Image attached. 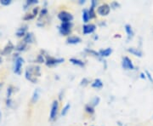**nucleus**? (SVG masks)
<instances>
[{"mask_svg": "<svg viewBox=\"0 0 153 126\" xmlns=\"http://www.w3.org/2000/svg\"><path fill=\"white\" fill-rule=\"evenodd\" d=\"M40 66H28L26 70V78L33 82V84H36L37 82V78L36 77H39L41 75V72H40Z\"/></svg>", "mask_w": 153, "mask_h": 126, "instance_id": "f257e3e1", "label": "nucleus"}, {"mask_svg": "<svg viewBox=\"0 0 153 126\" xmlns=\"http://www.w3.org/2000/svg\"><path fill=\"white\" fill-rule=\"evenodd\" d=\"M72 27H73L72 22H61L59 27V32L63 36H68L71 33Z\"/></svg>", "mask_w": 153, "mask_h": 126, "instance_id": "f03ea898", "label": "nucleus"}, {"mask_svg": "<svg viewBox=\"0 0 153 126\" xmlns=\"http://www.w3.org/2000/svg\"><path fill=\"white\" fill-rule=\"evenodd\" d=\"M65 61L64 58H55V57H52V56H46V59H45V64L46 66L51 67V66H55L61 64Z\"/></svg>", "mask_w": 153, "mask_h": 126, "instance_id": "7ed1b4c3", "label": "nucleus"}, {"mask_svg": "<svg viewBox=\"0 0 153 126\" xmlns=\"http://www.w3.org/2000/svg\"><path fill=\"white\" fill-rule=\"evenodd\" d=\"M59 112V101L57 100H55L51 106V110L49 113V120L54 121L56 119Z\"/></svg>", "mask_w": 153, "mask_h": 126, "instance_id": "20e7f679", "label": "nucleus"}, {"mask_svg": "<svg viewBox=\"0 0 153 126\" xmlns=\"http://www.w3.org/2000/svg\"><path fill=\"white\" fill-rule=\"evenodd\" d=\"M58 18L61 22H71L73 21V16L66 10L60 11L58 14Z\"/></svg>", "mask_w": 153, "mask_h": 126, "instance_id": "39448f33", "label": "nucleus"}, {"mask_svg": "<svg viewBox=\"0 0 153 126\" xmlns=\"http://www.w3.org/2000/svg\"><path fill=\"white\" fill-rule=\"evenodd\" d=\"M23 63H24V59L21 56H18L15 60V66H14V72L16 74L21 75Z\"/></svg>", "mask_w": 153, "mask_h": 126, "instance_id": "423d86ee", "label": "nucleus"}, {"mask_svg": "<svg viewBox=\"0 0 153 126\" xmlns=\"http://www.w3.org/2000/svg\"><path fill=\"white\" fill-rule=\"evenodd\" d=\"M111 12V7L107 4H103L97 8V13L101 16H106Z\"/></svg>", "mask_w": 153, "mask_h": 126, "instance_id": "0eeeda50", "label": "nucleus"}, {"mask_svg": "<svg viewBox=\"0 0 153 126\" xmlns=\"http://www.w3.org/2000/svg\"><path fill=\"white\" fill-rule=\"evenodd\" d=\"M122 66L124 70H134V65L133 64L131 59H129L128 56L123 57Z\"/></svg>", "mask_w": 153, "mask_h": 126, "instance_id": "6e6552de", "label": "nucleus"}, {"mask_svg": "<svg viewBox=\"0 0 153 126\" xmlns=\"http://www.w3.org/2000/svg\"><path fill=\"white\" fill-rule=\"evenodd\" d=\"M96 30V26L94 24H85L83 27H82V33L83 34H90V33H93L94 31Z\"/></svg>", "mask_w": 153, "mask_h": 126, "instance_id": "1a4fd4ad", "label": "nucleus"}, {"mask_svg": "<svg viewBox=\"0 0 153 126\" xmlns=\"http://www.w3.org/2000/svg\"><path fill=\"white\" fill-rule=\"evenodd\" d=\"M13 49H15V46L14 44L11 43L10 41L6 44L5 47L3 49V51H1V55H10L11 52L13 51Z\"/></svg>", "mask_w": 153, "mask_h": 126, "instance_id": "9d476101", "label": "nucleus"}, {"mask_svg": "<svg viewBox=\"0 0 153 126\" xmlns=\"http://www.w3.org/2000/svg\"><path fill=\"white\" fill-rule=\"evenodd\" d=\"M81 42H82V39L78 36H69L66 39V43L68 44H76Z\"/></svg>", "mask_w": 153, "mask_h": 126, "instance_id": "9b49d317", "label": "nucleus"}, {"mask_svg": "<svg viewBox=\"0 0 153 126\" xmlns=\"http://www.w3.org/2000/svg\"><path fill=\"white\" fill-rule=\"evenodd\" d=\"M112 49L111 48H106V49H101L99 51V55L100 57H108L111 55Z\"/></svg>", "mask_w": 153, "mask_h": 126, "instance_id": "f8f14e48", "label": "nucleus"}, {"mask_svg": "<svg viewBox=\"0 0 153 126\" xmlns=\"http://www.w3.org/2000/svg\"><path fill=\"white\" fill-rule=\"evenodd\" d=\"M27 26H24V27H22V28H18L16 35L18 38H24L25 35L27 33Z\"/></svg>", "mask_w": 153, "mask_h": 126, "instance_id": "ddd939ff", "label": "nucleus"}, {"mask_svg": "<svg viewBox=\"0 0 153 126\" xmlns=\"http://www.w3.org/2000/svg\"><path fill=\"white\" fill-rule=\"evenodd\" d=\"M34 41V36L32 33H27V34L25 35V37L23 38V42L26 43L27 44H32Z\"/></svg>", "mask_w": 153, "mask_h": 126, "instance_id": "4468645a", "label": "nucleus"}, {"mask_svg": "<svg viewBox=\"0 0 153 126\" xmlns=\"http://www.w3.org/2000/svg\"><path fill=\"white\" fill-rule=\"evenodd\" d=\"M128 51L132 54V55H135V56H138V57H142L143 53L141 50H140L139 49H136V48H128Z\"/></svg>", "mask_w": 153, "mask_h": 126, "instance_id": "2eb2a0df", "label": "nucleus"}, {"mask_svg": "<svg viewBox=\"0 0 153 126\" xmlns=\"http://www.w3.org/2000/svg\"><path fill=\"white\" fill-rule=\"evenodd\" d=\"M124 28H125L126 33L128 34V39H132V38L134 37V31H133V28H132L131 25L127 24V25H125Z\"/></svg>", "mask_w": 153, "mask_h": 126, "instance_id": "dca6fc26", "label": "nucleus"}, {"mask_svg": "<svg viewBox=\"0 0 153 126\" xmlns=\"http://www.w3.org/2000/svg\"><path fill=\"white\" fill-rule=\"evenodd\" d=\"M69 60H70V62L72 63L73 65H76L77 66L82 67V66H84V65H85V63L82 60H79V59H76V58H71Z\"/></svg>", "mask_w": 153, "mask_h": 126, "instance_id": "f3484780", "label": "nucleus"}, {"mask_svg": "<svg viewBox=\"0 0 153 126\" xmlns=\"http://www.w3.org/2000/svg\"><path fill=\"white\" fill-rule=\"evenodd\" d=\"M91 86L93 88H95V89H101V88L103 87V83H102V81L100 78H96L91 84Z\"/></svg>", "mask_w": 153, "mask_h": 126, "instance_id": "a211bd4d", "label": "nucleus"}, {"mask_svg": "<svg viewBox=\"0 0 153 126\" xmlns=\"http://www.w3.org/2000/svg\"><path fill=\"white\" fill-rule=\"evenodd\" d=\"M82 22L84 23H88L89 22L90 18H89V15H88V9H83L82 10Z\"/></svg>", "mask_w": 153, "mask_h": 126, "instance_id": "6ab92c4d", "label": "nucleus"}, {"mask_svg": "<svg viewBox=\"0 0 153 126\" xmlns=\"http://www.w3.org/2000/svg\"><path fill=\"white\" fill-rule=\"evenodd\" d=\"M39 96H40V90H39V89H36L33 92V96H32V102L36 103L39 99Z\"/></svg>", "mask_w": 153, "mask_h": 126, "instance_id": "aec40b11", "label": "nucleus"}, {"mask_svg": "<svg viewBox=\"0 0 153 126\" xmlns=\"http://www.w3.org/2000/svg\"><path fill=\"white\" fill-rule=\"evenodd\" d=\"M27 44L22 41V42H20L19 44H17L16 47H15V49H16V51H19V52L24 51L25 49H27Z\"/></svg>", "mask_w": 153, "mask_h": 126, "instance_id": "412c9836", "label": "nucleus"}, {"mask_svg": "<svg viewBox=\"0 0 153 126\" xmlns=\"http://www.w3.org/2000/svg\"><path fill=\"white\" fill-rule=\"evenodd\" d=\"M38 4V0H27L25 4H24V10H26L27 9V7H29L30 5H33V4Z\"/></svg>", "mask_w": 153, "mask_h": 126, "instance_id": "4be33fe9", "label": "nucleus"}, {"mask_svg": "<svg viewBox=\"0 0 153 126\" xmlns=\"http://www.w3.org/2000/svg\"><path fill=\"white\" fill-rule=\"evenodd\" d=\"M70 108H71V105H70V103H67L61 110V113H60L61 116H66L67 114V113L69 112Z\"/></svg>", "mask_w": 153, "mask_h": 126, "instance_id": "5701e85b", "label": "nucleus"}, {"mask_svg": "<svg viewBox=\"0 0 153 126\" xmlns=\"http://www.w3.org/2000/svg\"><path fill=\"white\" fill-rule=\"evenodd\" d=\"M85 111L87 112L88 113H89V114H93L94 113V107H92L91 105H86L85 106Z\"/></svg>", "mask_w": 153, "mask_h": 126, "instance_id": "b1692460", "label": "nucleus"}, {"mask_svg": "<svg viewBox=\"0 0 153 126\" xmlns=\"http://www.w3.org/2000/svg\"><path fill=\"white\" fill-rule=\"evenodd\" d=\"M100 98L99 97V96H95V97H94L93 100H92V101H91V106L92 107H96V106H98L99 103H100Z\"/></svg>", "mask_w": 153, "mask_h": 126, "instance_id": "393cba45", "label": "nucleus"}, {"mask_svg": "<svg viewBox=\"0 0 153 126\" xmlns=\"http://www.w3.org/2000/svg\"><path fill=\"white\" fill-rule=\"evenodd\" d=\"M88 15H89V18L90 20L91 19H94L96 17V15H95V11H94V8L91 7L90 6V9L88 10Z\"/></svg>", "mask_w": 153, "mask_h": 126, "instance_id": "a878e982", "label": "nucleus"}, {"mask_svg": "<svg viewBox=\"0 0 153 126\" xmlns=\"http://www.w3.org/2000/svg\"><path fill=\"white\" fill-rule=\"evenodd\" d=\"M85 51L87 52V53H89V54H91L94 56H95V57H97V58H100V56L99 55V52H96V51H94L93 49H85Z\"/></svg>", "mask_w": 153, "mask_h": 126, "instance_id": "bb28decb", "label": "nucleus"}, {"mask_svg": "<svg viewBox=\"0 0 153 126\" xmlns=\"http://www.w3.org/2000/svg\"><path fill=\"white\" fill-rule=\"evenodd\" d=\"M12 4V0H0V4L3 6H9Z\"/></svg>", "mask_w": 153, "mask_h": 126, "instance_id": "cd10ccee", "label": "nucleus"}, {"mask_svg": "<svg viewBox=\"0 0 153 126\" xmlns=\"http://www.w3.org/2000/svg\"><path fill=\"white\" fill-rule=\"evenodd\" d=\"M37 62L38 63H45V59H44V55H38L37 57Z\"/></svg>", "mask_w": 153, "mask_h": 126, "instance_id": "c85d7f7f", "label": "nucleus"}, {"mask_svg": "<svg viewBox=\"0 0 153 126\" xmlns=\"http://www.w3.org/2000/svg\"><path fill=\"white\" fill-rule=\"evenodd\" d=\"M12 93H13V87L12 86L8 87V89H7V98H10Z\"/></svg>", "mask_w": 153, "mask_h": 126, "instance_id": "c756f323", "label": "nucleus"}, {"mask_svg": "<svg viewBox=\"0 0 153 126\" xmlns=\"http://www.w3.org/2000/svg\"><path fill=\"white\" fill-rule=\"evenodd\" d=\"M110 7H111V8H112L113 10H115V9H117V8L120 7V4H119V3H117V2H116V1H114V2H112V3L111 4Z\"/></svg>", "mask_w": 153, "mask_h": 126, "instance_id": "7c9ffc66", "label": "nucleus"}, {"mask_svg": "<svg viewBox=\"0 0 153 126\" xmlns=\"http://www.w3.org/2000/svg\"><path fill=\"white\" fill-rule=\"evenodd\" d=\"M88 83H89V81L88 80V78H82V80H81V82H80V85H82V86H86V85L88 84Z\"/></svg>", "mask_w": 153, "mask_h": 126, "instance_id": "2f4dec72", "label": "nucleus"}, {"mask_svg": "<svg viewBox=\"0 0 153 126\" xmlns=\"http://www.w3.org/2000/svg\"><path fill=\"white\" fill-rule=\"evenodd\" d=\"M34 16H33V14H29V15H26L25 16H24V20L25 21H30V20H33V18H34Z\"/></svg>", "mask_w": 153, "mask_h": 126, "instance_id": "473e14b6", "label": "nucleus"}, {"mask_svg": "<svg viewBox=\"0 0 153 126\" xmlns=\"http://www.w3.org/2000/svg\"><path fill=\"white\" fill-rule=\"evenodd\" d=\"M48 14V10L46 8H43L41 10H40V16H44Z\"/></svg>", "mask_w": 153, "mask_h": 126, "instance_id": "72a5a7b5", "label": "nucleus"}, {"mask_svg": "<svg viewBox=\"0 0 153 126\" xmlns=\"http://www.w3.org/2000/svg\"><path fill=\"white\" fill-rule=\"evenodd\" d=\"M146 78L150 80V82H152L153 84V78L152 77V75H151V73L148 71H146Z\"/></svg>", "mask_w": 153, "mask_h": 126, "instance_id": "f704fd0d", "label": "nucleus"}, {"mask_svg": "<svg viewBox=\"0 0 153 126\" xmlns=\"http://www.w3.org/2000/svg\"><path fill=\"white\" fill-rule=\"evenodd\" d=\"M38 12H39V8L38 7H36V8H34L33 10V15L34 16H36L38 14Z\"/></svg>", "mask_w": 153, "mask_h": 126, "instance_id": "c9c22d12", "label": "nucleus"}, {"mask_svg": "<svg viewBox=\"0 0 153 126\" xmlns=\"http://www.w3.org/2000/svg\"><path fill=\"white\" fill-rule=\"evenodd\" d=\"M6 105H7V107H11V106H12V100L10 98H7V100H6Z\"/></svg>", "mask_w": 153, "mask_h": 126, "instance_id": "e433bc0d", "label": "nucleus"}, {"mask_svg": "<svg viewBox=\"0 0 153 126\" xmlns=\"http://www.w3.org/2000/svg\"><path fill=\"white\" fill-rule=\"evenodd\" d=\"M97 5H98V1H96V0H92L91 1V7L95 9V7H97Z\"/></svg>", "mask_w": 153, "mask_h": 126, "instance_id": "4c0bfd02", "label": "nucleus"}, {"mask_svg": "<svg viewBox=\"0 0 153 126\" xmlns=\"http://www.w3.org/2000/svg\"><path fill=\"white\" fill-rule=\"evenodd\" d=\"M140 78H141L142 79H146V73L141 72V73H140Z\"/></svg>", "mask_w": 153, "mask_h": 126, "instance_id": "58836bf2", "label": "nucleus"}, {"mask_svg": "<svg viewBox=\"0 0 153 126\" xmlns=\"http://www.w3.org/2000/svg\"><path fill=\"white\" fill-rule=\"evenodd\" d=\"M85 3H86L85 0H79V2H78L79 4H85Z\"/></svg>", "mask_w": 153, "mask_h": 126, "instance_id": "ea45409f", "label": "nucleus"}, {"mask_svg": "<svg viewBox=\"0 0 153 126\" xmlns=\"http://www.w3.org/2000/svg\"><path fill=\"white\" fill-rule=\"evenodd\" d=\"M2 62H3V58H2V57L0 56V64H1Z\"/></svg>", "mask_w": 153, "mask_h": 126, "instance_id": "a19ab883", "label": "nucleus"}, {"mask_svg": "<svg viewBox=\"0 0 153 126\" xmlns=\"http://www.w3.org/2000/svg\"><path fill=\"white\" fill-rule=\"evenodd\" d=\"M1 119H2V113H1V111H0V121H1Z\"/></svg>", "mask_w": 153, "mask_h": 126, "instance_id": "79ce46f5", "label": "nucleus"}, {"mask_svg": "<svg viewBox=\"0 0 153 126\" xmlns=\"http://www.w3.org/2000/svg\"><path fill=\"white\" fill-rule=\"evenodd\" d=\"M2 86H3V84H2V83H0V89H1Z\"/></svg>", "mask_w": 153, "mask_h": 126, "instance_id": "37998d69", "label": "nucleus"}]
</instances>
